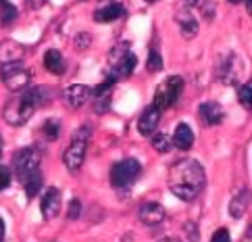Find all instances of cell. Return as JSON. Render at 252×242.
I'll list each match as a JSON object with an SVG mask.
<instances>
[{"label": "cell", "mask_w": 252, "mask_h": 242, "mask_svg": "<svg viewBox=\"0 0 252 242\" xmlns=\"http://www.w3.org/2000/svg\"><path fill=\"white\" fill-rule=\"evenodd\" d=\"M206 186V175L202 165L194 159H182L169 169V190L179 201L192 203L202 194Z\"/></svg>", "instance_id": "6da1fadb"}, {"label": "cell", "mask_w": 252, "mask_h": 242, "mask_svg": "<svg viewBox=\"0 0 252 242\" xmlns=\"http://www.w3.org/2000/svg\"><path fill=\"white\" fill-rule=\"evenodd\" d=\"M44 88H25V90H21L23 94L13 98L11 103H8L4 106V121L11 123V125H23L28 123L32 117L35 109L44 103Z\"/></svg>", "instance_id": "7a4b0ae2"}, {"label": "cell", "mask_w": 252, "mask_h": 242, "mask_svg": "<svg viewBox=\"0 0 252 242\" xmlns=\"http://www.w3.org/2000/svg\"><path fill=\"white\" fill-rule=\"evenodd\" d=\"M88 138H90V128L84 125V128H79L73 138H71V144L67 146L65 155H63V163L65 167L69 169L71 173H77L79 169H82L84 161H86V148H88Z\"/></svg>", "instance_id": "3957f363"}, {"label": "cell", "mask_w": 252, "mask_h": 242, "mask_svg": "<svg viewBox=\"0 0 252 242\" xmlns=\"http://www.w3.org/2000/svg\"><path fill=\"white\" fill-rule=\"evenodd\" d=\"M140 173H142L140 161L133 157H127L111 167V184L117 190H129V188L136 184Z\"/></svg>", "instance_id": "277c9868"}, {"label": "cell", "mask_w": 252, "mask_h": 242, "mask_svg": "<svg viewBox=\"0 0 252 242\" xmlns=\"http://www.w3.org/2000/svg\"><path fill=\"white\" fill-rule=\"evenodd\" d=\"M182 92H184V77L171 75V77H167L165 82L157 88V92H155V103H152V104H155L157 109L165 111V109L173 106V104L179 101Z\"/></svg>", "instance_id": "5b68a950"}, {"label": "cell", "mask_w": 252, "mask_h": 242, "mask_svg": "<svg viewBox=\"0 0 252 242\" xmlns=\"http://www.w3.org/2000/svg\"><path fill=\"white\" fill-rule=\"evenodd\" d=\"M0 77H2V84L11 92H21L32 82V71L23 67L21 63H8V65H2Z\"/></svg>", "instance_id": "8992f818"}, {"label": "cell", "mask_w": 252, "mask_h": 242, "mask_svg": "<svg viewBox=\"0 0 252 242\" xmlns=\"http://www.w3.org/2000/svg\"><path fill=\"white\" fill-rule=\"evenodd\" d=\"M40 163H42V155H40L38 148H33V146L21 148V150H17L15 157H13V172L23 182L32 172L40 169Z\"/></svg>", "instance_id": "52a82bcc"}, {"label": "cell", "mask_w": 252, "mask_h": 242, "mask_svg": "<svg viewBox=\"0 0 252 242\" xmlns=\"http://www.w3.org/2000/svg\"><path fill=\"white\" fill-rule=\"evenodd\" d=\"M138 65V59L131 50L127 48H115L113 50V59H111V75L115 82L121 77H129L133 73V69Z\"/></svg>", "instance_id": "ba28073f"}, {"label": "cell", "mask_w": 252, "mask_h": 242, "mask_svg": "<svg viewBox=\"0 0 252 242\" xmlns=\"http://www.w3.org/2000/svg\"><path fill=\"white\" fill-rule=\"evenodd\" d=\"M61 207H63V192L59 188L50 186L46 192L42 196V205H40V211H42V217L44 219H55L57 215L61 213Z\"/></svg>", "instance_id": "9c48e42d"}, {"label": "cell", "mask_w": 252, "mask_h": 242, "mask_svg": "<svg viewBox=\"0 0 252 242\" xmlns=\"http://www.w3.org/2000/svg\"><path fill=\"white\" fill-rule=\"evenodd\" d=\"M138 217H140V221L144 223V226L155 228V226H158V223L165 219V209L160 207L158 203H155V201L142 203L140 209H138Z\"/></svg>", "instance_id": "30bf717a"}, {"label": "cell", "mask_w": 252, "mask_h": 242, "mask_svg": "<svg viewBox=\"0 0 252 242\" xmlns=\"http://www.w3.org/2000/svg\"><path fill=\"white\" fill-rule=\"evenodd\" d=\"M160 109H157L155 104H150L148 109H144V113L140 115L138 119V132L142 136H152V134L157 132V125L160 121Z\"/></svg>", "instance_id": "8fae6325"}, {"label": "cell", "mask_w": 252, "mask_h": 242, "mask_svg": "<svg viewBox=\"0 0 252 242\" xmlns=\"http://www.w3.org/2000/svg\"><path fill=\"white\" fill-rule=\"evenodd\" d=\"M25 57V48L15 40L0 42V65H8V63H21Z\"/></svg>", "instance_id": "7c38bea8"}, {"label": "cell", "mask_w": 252, "mask_h": 242, "mask_svg": "<svg viewBox=\"0 0 252 242\" xmlns=\"http://www.w3.org/2000/svg\"><path fill=\"white\" fill-rule=\"evenodd\" d=\"M90 94H92V90H90L88 86L73 84V86H69L65 90V101H67V104L71 106V109H79V106H84L88 103Z\"/></svg>", "instance_id": "4fadbf2b"}, {"label": "cell", "mask_w": 252, "mask_h": 242, "mask_svg": "<svg viewBox=\"0 0 252 242\" xmlns=\"http://www.w3.org/2000/svg\"><path fill=\"white\" fill-rule=\"evenodd\" d=\"M175 21H177L179 30H182L186 40L194 38V35L198 34V21H196V17H194V13L190 11V8H182V11H177Z\"/></svg>", "instance_id": "5bb4252c"}, {"label": "cell", "mask_w": 252, "mask_h": 242, "mask_svg": "<svg viewBox=\"0 0 252 242\" xmlns=\"http://www.w3.org/2000/svg\"><path fill=\"white\" fill-rule=\"evenodd\" d=\"M121 17H125V6L119 4V2H111V4L98 8V11L94 13V21H98V23H113L117 19H121Z\"/></svg>", "instance_id": "9a60e30c"}, {"label": "cell", "mask_w": 252, "mask_h": 242, "mask_svg": "<svg viewBox=\"0 0 252 242\" xmlns=\"http://www.w3.org/2000/svg\"><path fill=\"white\" fill-rule=\"evenodd\" d=\"M223 117H225V113H223L219 103L211 101V103L200 104V119L204 125H219L223 121Z\"/></svg>", "instance_id": "2e32d148"}, {"label": "cell", "mask_w": 252, "mask_h": 242, "mask_svg": "<svg viewBox=\"0 0 252 242\" xmlns=\"http://www.w3.org/2000/svg\"><path fill=\"white\" fill-rule=\"evenodd\" d=\"M171 144H175L179 150H190L192 144H194V132L188 123H179L175 132H173V140Z\"/></svg>", "instance_id": "e0dca14e"}, {"label": "cell", "mask_w": 252, "mask_h": 242, "mask_svg": "<svg viewBox=\"0 0 252 242\" xmlns=\"http://www.w3.org/2000/svg\"><path fill=\"white\" fill-rule=\"evenodd\" d=\"M44 67H46L52 75H63L65 73L67 63H65V57L61 55V50L50 48L46 55H44Z\"/></svg>", "instance_id": "ac0fdd59"}, {"label": "cell", "mask_w": 252, "mask_h": 242, "mask_svg": "<svg viewBox=\"0 0 252 242\" xmlns=\"http://www.w3.org/2000/svg\"><path fill=\"white\" fill-rule=\"evenodd\" d=\"M248 205H250V192H248V188H242V190H238V194L231 199L229 203V213H231V217H244V213L248 209Z\"/></svg>", "instance_id": "d6986e66"}, {"label": "cell", "mask_w": 252, "mask_h": 242, "mask_svg": "<svg viewBox=\"0 0 252 242\" xmlns=\"http://www.w3.org/2000/svg\"><path fill=\"white\" fill-rule=\"evenodd\" d=\"M42 186H44V175L40 169H35V172H32L28 177L23 180V190H25V196H28V201L35 199L38 196V192L42 190Z\"/></svg>", "instance_id": "ffe728a7"}, {"label": "cell", "mask_w": 252, "mask_h": 242, "mask_svg": "<svg viewBox=\"0 0 252 242\" xmlns=\"http://www.w3.org/2000/svg\"><path fill=\"white\" fill-rule=\"evenodd\" d=\"M17 19V8L15 4H11L8 0H0V23L8 25Z\"/></svg>", "instance_id": "44dd1931"}, {"label": "cell", "mask_w": 252, "mask_h": 242, "mask_svg": "<svg viewBox=\"0 0 252 242\" xmlns=\"http://www.w3.org/2000/svg\"><path fill=\"white\" fill-rule=\"evenodd\" d=\"M42 134H44V138L46 140L55 142L61 136V121L59 119H48L46 123L42 125Z\"/></svg>", "instance_id": "7402d4cb"}, {"label": "cell", "mask_w": 252, "mask_h": 242, "mask_svg": "<svg viewBox=\"0 0 252 242\" xmlns=\"http://www.w3.org/2000/svg\"><path fill=\"white\" fill-rule=\"evenodd\" d=\"M150 142H152V148H155L157 152H169V148H171V140H169L167 134H163V132L152 134Z\"/></svg>", "instance_id": "603a6c76"}, {"label": "cell", "mask_w": 252, "mask_h": 242, "mask_svg": "<svg viewBox=\"0 0 252 242\" xmlns=\"http://www.w3.org/2000/svg\"><path fill=\"white\" fill-rule=\"evenodd\" d=\"M238 101L242 106H246V109H252V79L246 82L244 86H240L238 90Z\"/></svg>", "instance_id": "cb8c5ba5"}, {"label": "cell", "mask_w": 252, "mask_h": 242, "mask_svg": "<svg viewBox=\"0 0 252 242\" xmlns=\"http://www.w3.org/2000/svg\"><path fill=\"white\" fill-rule=\"evenodd\" d=\"M163 69V57H160V52L157 48H150L148 52V71L150 73H157V71Z\"/></svg>", "instance_id": "d4e9b609"}, {"label": "cell", "mask_w": 252, "mask_h": 242, "mask_svg": "<svg viewBox=\"0 0 252 242\" xmlns=\"http://www.w3.org/2000/svg\"><path fill=\"white\" fill-rule=\"evenodd\" d=\"M11 180H13V173H11V169L0 165V192H2V190H6V188L11 186Z\"/></svg>", "instance_id": "484cf974"}, {"label": "cell", "mask_w": 252, "mask_h": 242, "mask_svg": "<svg viewBox=\"0 0 252 242\" xmlns=\"http://www.w3.org/2000/svg\"><path fill=\"white\" fill-rule=\"evenodd\" d=\"M79 215H82V201H79V199H71L67 217H69V219H77Z\"/></svg>", "instance_id": "4316f807"}, {"label": "cell", "mask_w": 252, "mask_h": 242, "mask_svg": "<svg viewBox=\"0 0 252 242\" xmlns=\"http://www.w3.org/2000/svg\"><path fill=\"white\" fill-rule=\"evenodd\" d=\"M211 242H231V236H229V232L225 230V228H219V230L213 234Z\"/></svg>", "instance_id": "83f0119b"}, {"label": "cell", "mask_w": 252, "mask_h": 242, "mask_svg": "<svg viewBox=\"0 0 252 242\" xmlns=\"http://www.w3.org/2000/svg\"><path fill=\"white\" fill-rule=\"evenodd\" d=\"M88 46H90V35L88 34H79L77 38H75V48L77 50H84Z\"/></svg>", "instance_id": "f1b7e54d"}, {"label": "cell", "mask_w": 252, "mask_h": 242, "mask_svg": "<svg viewBox=\"0 0 252 242\" xmlns=\"http://www.w3.org/2000/svg\"><path fill=\"white\" fill-rule=\"evenodd\" d=\"M184 230L188 232V236H190V242H198V238H200V236H198V230H196V226L192 221H188L184 226Z\"/></svg>", "instance_id": "f546056e"}, {"label": "cell", "mask_w": 252, "mask_h": 242, "mask_svg": "<svg viewBox=\"0 0 252 242\" xmlns=\"http://www.w3.org/2000/svg\"><path fill=\"white\" fill-rule=\"evenodd\" d=\"M202 15H204V19H213V15H215V4L211 2V0H206V2L202 4Z\"/></svg>", "instance_id": "4dcf8cb0"}, {"label": "cell", "mask_w": 252, "mask_h": 242, "mask_svg": "<svg viewBox=\"0 0 252 242\" xmlns=\"http://www.w3.org/2000/svg\"><path fill=\"white\" fill-rule=\"evenodd\" d=\"M46 2H48V0H25V4H28L30 8H42Z\"/></svg>", "instance_id": "1f68e13d"}, {"label": "cell", "mask_w": 252, "mask_h": 242, "mask_svg": "<svg viewBox=\"0 0 252 242\" xmlns=\"http://www.w3.org/2000/svg\"><path fill=\"white\" fill-rule=\"evenodd\" d=\"M2 238H4V221L0 217V242H2Z\"/></svg>", "instance_id": "d6a6232c"}, {"label": "cell", "mask_w": 252, "mask_h": 242, "mask_svg": "<svg viewBox=\"0 0 252 242\" xmlns=\"http://www.w3.org/2000/svg\"><path fill=\"white\" fill-rule=\"evenodd\" d=\"M198 2H200V0H186L188 6H194V4H198Z\"/></svg>", "instance_id": "836d02e7"}, {"label": "cell", "mask_w": 252, "mask_h": 242, "mask_svg": "<svg viewBox=\"0 0 252 242\" xmlns=\"http://www.w3.org/2000/svg\"><path fill=\"white\" fill-rule=\"evenodd\" d=\"M246 8H248V13L252 15V0H246Z\"/></svg>", "instance_id": "e575fe53"}, {"label": "cell", "mask_w": 252, "mask_h": 242, "mask_svg": "<svg viewBox=\"0 0 252 242\" xmlns=\"http://www.w3.org/2000/svg\"><path fill=\"white\" fill-rule=\"evenodd\" d=\"M160 242H182V240H175V238H163Z\"/></svg>", "instance_id": "d590c367"}, {"label": "cell", "mask_w": 252, "mask_h": 242, "mask_svg": "<svg viewBox=\"0 0 252 242\" xmlns=\"http://www.w3.org/2000/svg\"><path fill=\"white\" fill-rule=\"evenodd\" d=\"M2 146H4V142H2V136H0V155H2Z\"/></svg>", "instance_id": "8d00e7d4"}, {"label": "cell", "mask_w": 252, "mask_h": 242, "mask_svg": "<svg viewBox=\"0 0 252 242\" xmlns=\"http://www.w3.org/2000/svg\"><path fill=\"white\" fill-rule=\"evenodd\" d=\"M229 2H233V4H238V2H242V0H229Z\"/></svg>", "instance_id": "74e56055"}, {"label": "cell", "mask_w": 252, "mask_h": 242, "mask_svg": "<svg viewBox=\"0 0 252 242\" xmlns=\"http://www.w3.org/2000/svg\"><path fill=\"white\" fill-rule=\"evenodd\" d=\"M248 236H250V238H252V226H250V230H248Z\"/></svg>", "instance_id": "f35d334b"}, {"label": "cell", "mask_w": 252, "mask_h": 242, "mask_svg": "<svg viewBox=\"0 0 252 242\" xmlns=\"http://www.w3.org/2000/svg\"><path fill=\"white\" fill-rule=\"evenodd\" d=\"M148 2H155V0H148Z\"/></svg>", "instance_id": "ab89813d"}]
</instances>
